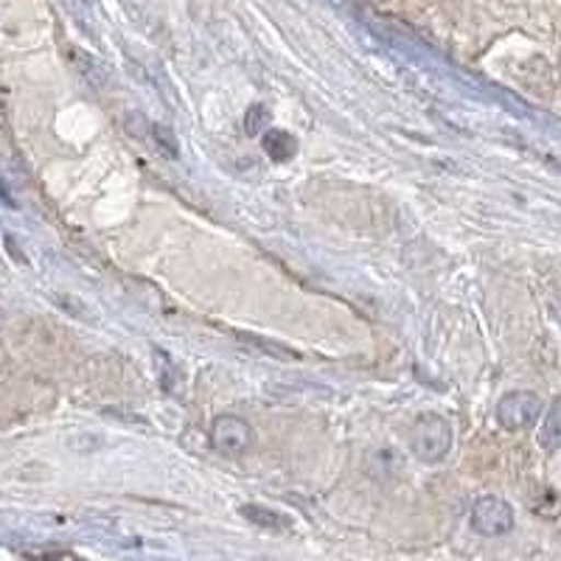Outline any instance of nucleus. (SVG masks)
I'll list each match as a JSON object with an SVG mask.
<instances>
[{
	"mask_svg": "<svg viewBox=\"0 0 561 561\" xmlns=\"http://www.w3.org/2000/svg\"><path fill=\"white\" fill-rule=\"evenodd\" d=\"M410 453L421 460V463H440L453 449V427L444 415L424 413L413 421L410 427Z\"/></svg>",
	"mask_w": 561,
	"mask_h": 561,
	"instance_id": "obj_1",
	"label": "nucleus"
},
{
	"mask_svg": "<svg viewBox=\"0 0 561 561\" xmlns=\"http://www.w3.org/2000/svg\"><path fill=\"white\" fill-rule=\"evenodd\" d=\"M539 410H542V399L530 390L505 393L497 404L500 427L508 430V433H523L539 421Z\"/></svg>",
	"mask_w": 561,
	"mask_h": 561,
	"instance_id": "obj_2",
	"label": "nucleus"
},
{
	"mask_svg": "<svg viewBox=\"0 0 561 561\" xmlns=\"http://www.w3.org/2000/svg\"><path fill=\"white\" fill-rule=\"evenodd\" d=\"M210 447L225 458H242L253 447V430L239 415H219L210 427Z\"/></svg>",
	"mask_w": 561,
	"mask_h": 561,
	"instance_id": "obj_3",
	"label": "nucleus"
},
{
	"mask_svg": "<svg viewBox=\"0 0 561 561\" xmlns=\"http://www.w3.org/2000/svg\"><path fill=\"white\" fill-rule=\"evenodd\" d=\"M472 528L483 536H505L514 530V508L500 497H480L472 508Z\"/></svg>",
	"mask_w": 561,
	"mask_h": 561,
	"instance_id": "obj_4",
	"label": "nucleus"
},
{
	"mask_svg": "<svg viewBox=\"0 0 561 561\" xmlns=\"http://www.w3.org/2000/svg\"><path fill=\"white\" fill-rule=\"evenodd\" d=\"M539 444H542L548 453L561 449V399H556L550 404L548 415H545L542 427H539Z\"/></svg>",
	"mask_w": 561,
	"mask_h": 561,
	"instance_id": "obj_5",
	"label": "nucleus"
},
{
	"mask_svg": "<svg viewBox=\"0 0 561 561\" xmlns=\"http://www.w3.org/2000/svg\"><path fill=\"white\" fill-rule=\"evenodd\" d=\"M242 514L250 519V523L262 525V528H270V530H289V528H293V523H289L284 514H278V511L262 508V505H242Z\"/></svg>",
	"mask_w": 561,
	"mask_h": 561,
	"instance_id": "obj_6",
	"label": "nucleus"
},
{
	"mask_svg": "<svg viewBox=\"0 0 561 561\" xmlns=\"http://www.w3.org/2000/svg\"><path fill=\"white\" fill-rule=\"evenodd\" d=\"M264 149H267L275 160H289L295 154V149H298V144H295V138L289 133L267 129V133H264Z\"/></svg>",
	"mask_w": 561,
	"mask_h": 561,
	"instance_id": "obj_7",
	"label": "nucleus"
},
{
	"mask_svg": "<svg viewBox=\"0 0 561 561\" xmlns=\"http://www.w3.org/2000/svg\"><path fill=\"white\" fill-rule=\"evenodd\" d=\"M152 135H154V147L160 149V152L167 154L169 160H178L180 154V147H178V138H174V133L169 127H152Z\"/></svg>",
	"mask_w": 561,
	"mask_h": 561,
	"instance_id": "obj_8",
	"label": "nucleus"
},
{
	"mask_svg": "<svg viewBox=\"0 0 561 561\" xmlns=\"http://www.w3.org/2000/svg\"><path fill=\"white\" fill-rule=\"evenodd\" d=\"M262 122H267V115H264L262 107H253L248 113V118H244V124H248L250 133H259V124H262Z\"/></svg>",
	"mask_w": 561,
	"mask_h": 561,
	"instance_id": "obj_9",
	"label": "nucleus"
}]
</instances>
